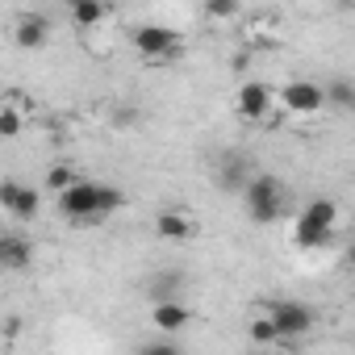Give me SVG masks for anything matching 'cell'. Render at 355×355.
Masks as SVG:
<instances>
[{"label": "cell", "mask_w": 355, "mask_h": 355, "mask_svg": "<svg viewBox=\"0 0 355 355\" xmlns=\"http://www.w3.org/2000/svg\"><path fill=\"white\" fill-rule=\"evenodd\" d=\"M125 205V193L113 189V184H101V180H76L59 193V214L71 218L76 226H105L109 214H117Z\"/></svg>", "instance_id": "6da1fadb"}, {"label": "cell", "mask_w": 355, "mask_h": 355, "mask_svg": "<svg viewBox=\"0 0 355 355\" xmlns=\"http://www.w3.org/2000/svg\"><path fill=\"white\" fill-rule=\"evenodd\" d=\"M243 205H247V218L255 226H272L284 209H288V184L272 171H251V180L243 184Z\"/></svg>", "instance_id": "7a4b0ae2"}, {"label": "cell", "mask_w": 355, "mask_h": 355, "mask_svg": "<svg viewBox=\"0 0 355 355\" xmlns=\"http://www.w3.org/2000/svg\"><path fill=\"white\" fill-rule=\"evenodd\" d=\"M334 226H338V205L330 197H313L301 214H297V226H293V239L301 251H322L330 239H334Z\"/></svg>", "instance_id": "3957f363"}, {"label": "cell", "mask_w": 355, "mask_h": 355, "mask_svg": "<svg viewBox=\"0 0 355 355\" xmlns=\"http://www.w3.org/2000/svg\"><path fill=\"white\" fill-rule=\"evenodd\" d=\"M130 46H134V55H142V59H175V55H180V34H175V30H167V26H155V21H146V26H138L134 34H130Z\"/></svg>", "instance_id": "277c9868"}, {"label": "cell", "mask_w": 355, "mask_h": 355, "mask_svg": "<svg viewBox=\"0 0 355 355\" xmlns=\"http://www.w3.org/2000/svg\"><path fill=\"white\" fill-rule=\"evenodd\" d=\"M0 209L9 218H17V222H34L38 209H42V193L13 180V175H5V180H0Z\"/></svg>", "instance_id": "5b68a950"}, {"label": "cell", "mask_w": 355, "mask_h": 355, "mask_svg": "<svg viewBox=\"0 0 355 355\" xmlns=\"http://www.w3.org/2000/svg\"><path fill=\"white\" fill-rule=\"evenodd\" d=\"M268 318H272L280 343H293V338H301V334L313 330V309H309L305 301H276Z\"/></svg>", "instance_id": "8992f818"}, {"label": "cell", "mask_w": 355, "mask_h": 355, "mask_svg": "<svg viewBox=\"0 0 355 355\" xmlns=\"http://www.w3.org/2000/svg\"><path fill=\"white\" fill-rule=\"evenodd\" d=\"M251 163H247V155L243 150H222L218 155V163H214V180H218V189L222 193H230V197H239L243 193V184L251 180Z\"/></svg>", "instance_id": "52a82bcc"}, {"label": "cell", "mask_w": 355, "mask_h": 355, "mask_svg": "<svg viewBox=\"0 0 355 355\" xmlns=\"http://www.w3.org/2000/svg\"><path fill=\"white\" fill-rule=\"evenodd\" d=\"M280 105L297 117H309V113H322L326 96H322V84H313V80H288L280 88Z\"/></svg>", "instance_id": "ba28073f"}, {"label": "cell", "mask_w": 355, "mask_h": 355, "mask_svg": "<svg viewBox=\"0 0 355 355\" xmlns=\"http://www.w3.org/2000/svg\"><path fill=\"white\" fill-rule=\"evenodd\" d=\"M34 263V239H26L21 230L0 234V272H26Z\"/></svg>", "instance_id": "9c48e42d"}, {"label": "cell", "mask_w": 355, "mask_h": 355, "mask_svg": "<svg viewBox=\"0 0 355 355\" xmlns=\"http://www.w3.org/2000/svg\"><path fill=\"white\" fill-rule=\"evenodd\" d=\"M150 322H155V330H163V334H180V330L193 322V309H189L180 297L150 301Z\"/></svg>", "instance_id": "30bf717a"}, {"label": "cell", "mask_w": 355, "mask_h": 355, "mask_svg": "<svg viewBox=\"0 0 355 355\" xmlns=\"http://www.w3.org/2000/svg\"><path fill=\"white\" fill-rule=\"evenodd\" d=\"M51 38V17L46 13H17V26H13V42L21 51H42Z\"/></svg>", "instance_id": "8fae6325"}, {"label": "cell", "mask_w": 355, "mask_h": 355, "mask_svg": "<svg viewBox=\"0 0 355 355\" xmlns=\"http://www.w3.org/2000/svg\"><path fill=\"white\" fill-rule=\"evenodd\" d=\"M155 234L167 239V243H189V239L197 234V222H193V214H184V209H163V214L155 218Z\"/></svg>", "instance_id": "7c38bea8"}, {"label": "cell", "mask_w": 355, "mask_h": 355, "mask_svg": "<svg viewBox=\"0 0 355 355\" xmlns=\"http://www.w3.org/2000/svg\"><path fill=\"white\" fill-rule=\"evenodd\" d=\"M268 109H272V88L259 84V80H247V84L239 88V113H243L247 121H263Z\"/></svg>", "instance_id": "4fadbf2b"}, {"label": "cell", "mask_w": 355, "mask_h": 355, "mask_svg": "<svg viewBox=\"0 0 355 355\" xmlns=\"http://www.w3.org/2000/svg\"><path fill=\"white\" fill-rule=\"evenodd\" d=\"M184 288V272H155L146 280V297L150 301H167V297H180Z\"/></svg>", "instance_id": "5bb4252c"}, {"label": "cell", "mask_w": 355, "mask_h": 355, "mask_svg": "<svg viewBox=\"0 0 355 355\" xmlns=\"http://www.w3.org/2000/svg\"><path fill=\"white\" fill-rule=\"evenodd\" d=\"M322 96H326V105H334V109H355V84L347 80V76H334L330 84H322Z\"/></svg>", "instance_id": "9a60e30c"}, {"label": "cell", "mask_w": 355, "mask_h": 355, "mask_svg": "<svg viewBox=\"0 0 355 355\" xmlns=\"http://www.w3.org/2000/svg\"><path fill=\"white\" fill-rule=\"evenodd\" d=\"M71 21H76L80 30L101 26V21H105V5H101V0H71Z\"/></svg>", "instance_id": "2e32d148"}, {"label": "cell", "mask_w": 355, "mask_h": 355, "mask_svg": "<svg viewBox=\"0 0 355 355\" xmlns=\"http://www.w3.org/2000/svg\"><path fill=\"white\" fill-rule=\"evenodd\" d=\"M247 338H251L255 347H272V343H280V334H276L272 318H255V322L247 326Z\"/></svg>", "instance_id": "e0dca14e"}, {"label": "cell", "mask_w": 355, "mask_h": 355, "mask_svg": "<svg viewBox=\"0 0 355 355\" xmlns=\"http://www.w3.org/2000/svg\"><path fill=\"white\" fill-rule=\"evenodd\" d=\"M76 180V171L67 167V163H55L51 171H46V180H42V189H51V193H63L67 184Z\"/></svg>", "instance_id": "ac0fdd59"}, {"label": "cell", "mask_w": 355, "mask_h": 355, "mask_svg": "<svg viewBox=\"0 0 355 355\" xmlns=\"http://www.w3.org/2000/svg\"><path fill=\"white\" fill-rule=\"evenodd\" d=\"M205 17H209V21H230V17H239V0H205Z\"/></svg>", "instance_id": "d6986e66"}, {"label": "cell", "mask_w": 355, "mask_h": 355, "mask_svg": "<svg viewBox=\"0 0 355 355\" xmlns=\"http://www.w3.org/2000/svg\"><path fill=\"white\" fill-rule=\"evenodd\" d=\"M21 125H26V121H21L17 109H0V138H17Z\"/></svg>", "instance_id": "ffe728a7"}, {"label": "cell", "mask_w": 355, "mask_h": 355, "mask_svg": "<svg viewBox=\"0 0 355 355\" xmlns=\"http://www.w3.org/2000/svg\"><path fill=\"white\" fill-rule=\"evenodd\" d=\"M113 121H117V125H134V109H117Z\"/></svg>", "instance_id": "44dd1931"}, {"label": "cell", "mask_w": 355, "mask_h": 355, "mask_svg": "<svg viewBox=\"0 0 355 355\" xmlns=\"http://www.w3.org/2000/svg\"><path fill=\"white\" fill-rule=\"evenodd\" d=\"M63 5H71V0H63Z\"/></svg>", "instance_id": "7402d4cb"}]
</instances>
